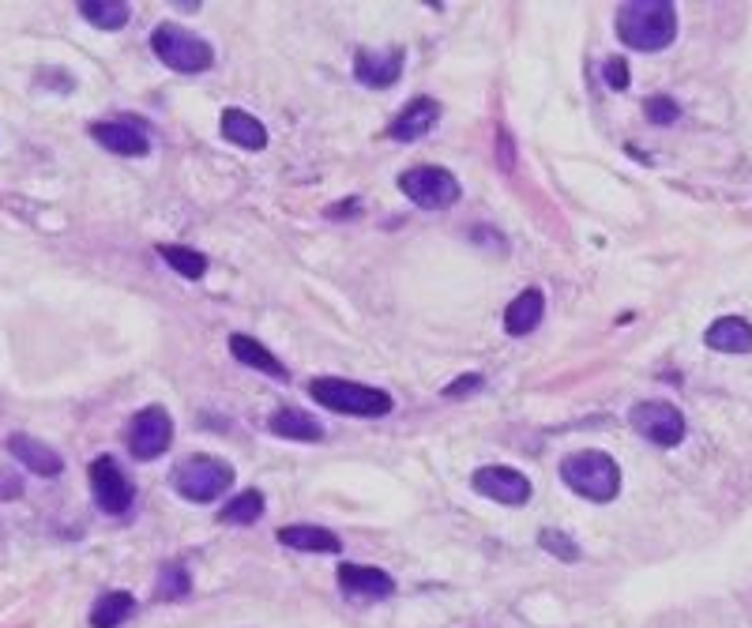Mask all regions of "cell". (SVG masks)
<instances>
[{
  "label": "cell",
  "mask_w": 752,
  "mask_h": 628,
  "mask_svg": "<svg viewBox=\"0 0 752 628\" xmlns=\"http://www.w3.org/2000/svg\"><path fill=\"white\" fill-rule=\"evenodd\" d=\"M159 256L174 268L181 279H204L207 275V256L196 253V248H185V245H159Z\"/></svg>",
  "instance_id": "d4e9b609"
},
{
  "label": "cell",
  "mask_w": 752,
  "mask_h": 628,
  "mask_svg": "<svg viewBox=\"0 0 752 628\" xmlns=\"http://www.w3.org/2000/svg\"><path fill=\"white\" fill-rule=\"evenodd\" d=\"M267 429H271L275 437H287V441H305V444L324 441V426L298 407H279L271 418H267Z\"/></svg>",
  "instance_id": "d6986e66"
},
{
  "label": "cell",
  "mask_w": 752,
  "mask_h": 628,
  "mask_svg": "<svg viewBox=\"0 0 752 628\" xmlns=\"http://www.w3.org/2000/svg\"><path fill=\"white\" fill-rule=\"evenodd\" d=\"M8 452H12L15 460L23 463V467L34 470V475H42V478H57L60 470H65V460H60V452L49 449V444H42L38 437H31V433L8 437Z\"/></svg>",
  "instance_id": "5bb4252c"
},
{
  "label": "cell",
  "mask_w": 752,
  "mask_h": 628,
  "mask_svg": "<svg viewBox=\"0 0 752 628\" xmlns=\"http://www.w3.org/2000/svg\"><path fill=\"white\" fill-rule=\"evenodd\" d=\"M602 75H606L610 91H628V83H633V75H628V60H621V57H610L606 68H602Z\"/></svg>",
  "instance_id": "f1b7e54d"
},
{
  "label": "cell",
  "mask_w": 752,
  "mask_h": 628,
  "mask_svg": "<svg viewBox=\"0 0 752 628\" xmlns=\"http://www.w3.org/2000/svg\"><path fill=\"white\" fill-rule=\"evenodd\" d=\"M542 313H546L542 290H534V287L523 290V294L505 309V332L516 335V339H520V335H531L542 324Z\"/></svg>",
  "instance_id": "ffe728a7"
},
{
  "label": "cell",
  "mask_w": 752,
  "mask_h": 628,
  "mask_svg": "<svg viewBox=\"0 0 752 628\" xmlns=\"http://www.w3.org/2000/svg\"><path fill=\"white\" fill-rule=\"evenodd\" d=\"M354 75H358V83H366V88H392V83L403 75V49H387V54L358 49V57H354Z\"/></svg>",
  "instance_id": "9a60e30c"
},
{
  "label": "cell",
  "mask_w": 752,
  "mask_h": 628,
  "mask_svg": "<svg viewBox=\"0 0 752 628\" xmlns=\"http://www.w3.org/2000/svg\"><path fill=\"white\" fill-rule=\"evenodd\" d=\"M91 136L120 159H143L151 151V136L140 125H128V120H99V125H91Z\"/></svg>",
  "instance_id": "7c38bea8"
},
{
  "label": "cell",
  "mask_w": 752,
  "mask_h": 628,
  "mask_svg": "<svg viewBox=\"0 0 752 628\" xmlns=\"http://www.w3.org/2000/svg\"><path fill=\"white\" fill-rule=\"evenodd\" d=\"M560 478L572 493L587 497V501H599L606 504L621 493V467L617 460L606 452H572L565 463H560Z\"/></svg>",
  "instance_id": "3957f363"
},
{
  "label": "cell",
  "mask_w": 752,
  "mask_h": 628,
  "mask_svg": "<svg viewBox=\"0 0 752 628\" xmlns=\"http://www.w3.org/2000/svg\"><path fill=\"white\" fill-rule=\"evenodd\" d=\"M471 486L478 489L482 497H489V501L497 504H508V509H520V504L531 501V478L520 475V470L512 467H478L471 478Z\"/></svg>",
  "instance_id": "30bf717a"
},
{
  "label": "cell",
  "mask_w": 752,
  "mask_h": 628,
  "mask_svg": "<svg viewBox=\"0 0 752 628\" xmlns=\"http://www.w3.org/2000/svg\"><path fill=\"white\" fill-rule=\"evenodd\" d=\"M188 591H193V580H188V569L181 561L166 565V569L159 572V588H154V598L159 602H177V598H185Z\"/></svg>",
  "instance_id": "484cf974"
},
{
  "label": "cell",
  "mask_w": 752,
  "mask_h": 628,
  "mask_svg": "<svg viewBox=\"0 0 752 628\" xmlns=\"http://www.w3.org/2000/svg\"><path fill=\"white\" fill-rule=\"evenodd\" d=\"M128 452L136 455V460H159L162 452L174 444V418L166 415V407H147L140 415L132 418V426H128V437H125Z\"/></svg>",
  "instance_id": "ba28073f"
},
{
  "label": "cell",
  "mask_w": 752,
  "mask_h": 628,
  "mask_svg": "<svg viewBox=\"0 0 752 628\" xmlns=\"http://www.w3.org/2000/svg\"><path fill=\"white\" fill-rule=\"evenodd\" d=\"M132 614H136V598L128 595V591H109V595H102L94 602L91 628H120Z\"/></svg>",
  "instance_id": "603a6c76"
},
{
  "label": "cell",
  "mask_w": 752,
  "mask_h": 628,
  "mask_svg": "<svg viewBox=\"0 0 752 628\" xmlns=\"http://www.w3.org/2000/svg\"><path fill=\"white\" fill-rule=\"evenodd\" d=\"M91 493H94V504H99L106 515H125L132 509V481L125 478V470L117 467L114 455H99V460L91 463Z\"/></svg>",
  "instance_id": "9c48e42d"
},
{
  "label": "cell",
  "mask_w": 752,
  "mask_h": 628,
  "mask_svg": "<svg viewBox=\"0 0 752 628\" xmlns=\"http://www.w3.org/2000/svg\"><path fill=\"white\" fill-rule=\"evenodd\" d=\"M617 34L628 49L659 54L678 38V8L670 0H628L617 8Z\"/></svg>",
  "instance_id": "6da1fadb"
},
{
  "label": "cell",
  "mask_w": 752,
  "mask_h": 628,
  "mask_svg": "<svg viewBox=\"0 0 752 628\" xmlns=\"http://www.w3.org/2000/svg\"><path fill=\"white\" fill-rule=\"evenodd\" d=\"M151 49L162 65L174 68L181 75H200L215 65L211 42L185 27H177V23H159V27L151 31Z\"/></svg>",
  "instance_id": "277c9868"
},
{
  "label": "cell",
  "mask_w": 752,
  "mask_h": 628,
  "mask_svg": "<svg viewBox=\"0 0 752 628\" xmlns=\"http://www.w3.org/2000/svg\"><path fill=\"white\" fill-rule=\"evenodd\" d=\"M497 136H500V166L512 170V143H508V132L505 128H497Z\"/></svg>",
  "instance_id": "4dcf8cb0"
},
{
  "label": "cell",
  "mask_w": 752,
  "mask_h": 628,
  "mask_svg": "<svg viewBox=\"0 0 752 628\" xmlns=\"http://www.w3.org/2000/svg\"><path fill=\"white\" fill-rule=\"evenodd\" d=\"M233 486V467L219 455H188L174 475V489L193 504H211Z\"/></svg>",
  "instance_id": "5b68a950"
},
{
  "label": "cell",
  "mask_w": 752,
  "mask_h": 628,
  "mask_svg": "<svg viewBox=\"0 0 752 628\" xmlns=\"http://www.w3.org/2000/svg\"><path fill=\"white\" fill-rule=\"evenodd\" d=\"M539 546L546 549V554L560 557V561H568V565L579 561V546L565 535V531H542V535H539Z\"/></svg>",
  "instance_id": "4316f807"
},
{
  "label": "cell",
  "mask_w": 752,
  "mask_h": 628,
  "mask_svg": "<svg viewBox=\"0 0 752 628\" xmlns=\"http://www.w3.org/2000/svg\"><path fill=\"white\" fill-rule=\"evenodd\" d=\"M267 501L261 489H245V493H238L233 501H227V509H222L219 520L222 523H233V527H248V523H256L264 515Z\"/></svg>",
  "instance_id": "cb8c5ba5"
},
{
  "label": "cell",
  "mask_w": 752,
  "mask_h": 628,
  "mask_svg": "<svg viewBox=\"0 0 752 628\" xmlns=\"http://www.w3.org/2000/svg\"><path fill=\"white\" fill-rule=\"evenodd\" d=\"M440 120V102L429 98V94H418V98H410L400 114L392 117V125H387V136L400 143H414L421 140V136H429L437 128Z\"/></svg>",
  "instance_id": "8fae6325"
},
{
  "label": "cell",
  "mask_w": 752,
  "mask_h": 628,
  "mask_svg": "<svg viewBox=\"0 0 752 628\" xmlns=\"http://www.w3.org/2000/svg\"><path fill=\"white\" fill-rule=\"evenodd\" d=\"M644 114H647V120H651V125L666 128V125H673V120L681 117V109H678V102H673L670 94H655V98H647Z\"/></svg>",
  "instance_id": "83f0119b"
},
{
  "label": "cell",
  "mask_w": 752,
  "mask_h": 628,
  "mask_svg": "<svg viewBox=\"0 0 752 628\" xmlns=\"http://www.w3.org/2000/svg\"><path fill=\"white\" fill-rule=\"evenodd\" d=\"M400 188H403L406 200L418 203V208H426V211H448V208H455L460 196H463L460 177L444 166L406 170V174H400Z\"/></svg>",
  "instance_id": "8992f818"
},
{
  "label": "cell",
  "mask_w": 752,
  "mask_h": 628,
  "mask_svg": "<svg viewBox=\"0 0 752 628\" xmlns=\"http://www.w3.org/2000/svg\"><path fill=\"white\" fill-rule=\"evenodd\" d=\"M361 203L358 200H347V203H335V208H327V219H335V214H354Z\"/></svg>",
  "instance_id": "1f68e13d"
},
{
  "label": "cell",
  "mask_w": 752,
  "mask_h": 628,
  "mask_svg": "<svg viewBox=\"0 0 752 628\" xmlns=\"http://www.w3.org/2000/svg\"><path fill=\"white\" fill-rule=\"evenodd\" d=\"M704 342L719 354H752V324L741 316H722L704 332Z\"/></svg>",
  "instance_id": "ac0fdd59"
},
{
  "label": "cell",
  "mask_w": 752,
  "mask_h": 628,
  "mask_svg": "<svg viewBox=\"0 0 752 628\" xmlns=\"http://www.w3.org/2000/svg\"><path fill=\"white\" fill-rule=\"evenodd\" d=\"M222 136L245 151L267 148V128L253 114H245V109H227V114H222Z\"/></svg>",
  "instance_id": "44dd1931"
},
{
  "label": "cell",
  "mask_w": 752,
  "mask_h": 628,
  "mask_svg": "<svg viewBox=\"0 0 752 628\" xmlns=\"http://www.w3.org/2000/svg\"><path fill=\"white\" fill-rule=\"evenodd\" d=\"M80 15L99 31H120L128 20H132V8L125 0H80Z\"/></svg>",
  "instance_id": "7402d4cb"
},
{
  "label": "cell",
  "mask_w": 752,
  "mask_h": 628,
  "mask_svg": "<svg viewBox=\"0 0 752 628\" xmlns=\"http://www.w3.org/2000/svg\"><path fill=\"white\" fill-rule=\"evenodd\" d=\"M230 354L238 358L241 365H248V369H256V373L271 376V381H287V376H290V369L282 365V361L275 358L261 339H253V335H241V332L230 335Z\"/></svg>",
  "instance_id": "e0dca14e"
},
{
  "label": "cell",
  "mask_w": 752,
  "mask_h": 628,
  "mask_svg": "<svg viewBox=\"0 0 752 628\" xmlns=\"http://www.w3.org/2000/svg\"><path fill=\"white\" fill-rule=\"evenodd\" d=\"M339 588L361 602L395 595V580L384 569H373V565H339Z\"/></svg>",
  "instance_id": "4fadbf2b"
},
{
  "label": "cell",
  "mask_w": 752,
  "mask_h": 628,
  "mask_svg": "<svg viewBox=\"0 0 752 628\" xmlns=\"http://www.w3.org/2000/svg\"><path fill=\"white\" fill-rule=\"evenodd\" d=\"M275 538L287 549H298V554H339L343 549L339 535L327 527H316V523H290V527L275 531Z\"/></svg>",
  "instance_id": "2e32d148"
},
{
  "label": "cell",
  "mask_w": 752,
  "mask_h": 628,
  "mask_svg": "<svg viewBox=\"0 0 752 628\" xmlns=\"http://www.w3.org/2000/svg\"><path fill=\"white\" fill-rule=\"evenodd\" d=\"M309 395H313L320 407L350 418H384L395 407L392 395L384 388H369V384L343 381V376H313L309 381Z\"/></svg>",
  "instance_id": "7a4b0ae2"
},
{
  "label": "cell",
  "mask_w": 752,
  "mask_h": 628,
  "mask_svg": "<svg viewBox=\"0 0 752 628\" xmlns=\"http://www.w3.org/2000/svg\"><path fill=\"white\" fill-rule=\"evenodd\" d=\"M482 384H486V381H482L478 373L460 376V381H452V384H448V388H444V399H460V395H471V392H478Z\"/></svg>",
  "instance_id": "f546056e"
},
{
  "label": "cell",
  "mask_w": 752,
  "mask_h": 628,
  "mask_svg": "<svg viewBox=\"0 0 752 628\" xmlns=\"http://www.w3.org/2000/svg\"><path fill=\"white\" fill-rule=\"evenodd\" d=\"M628 421L644 441L659 444V449H678L685 441V415H681L673 403L662 399H644L628 410Z\"/></svg>",
  "instance_id": "52a82bcc"
}]
</instances>
